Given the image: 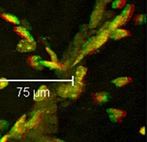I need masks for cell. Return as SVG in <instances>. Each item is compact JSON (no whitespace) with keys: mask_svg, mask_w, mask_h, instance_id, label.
I'll use <instances>...</instances> for the list:
<instances>
[{"mask_svg":"<svg viewBox=\"0 0 147 142\" xmlns=\"http://www.w3.org/2000/svg\"><path fill=\"white\" fill-rule=\"evenodd\" d=\"M110 35H111V32L109 30L108 28H103L95 37H94L90 42H88L84 52L87 54L93 53L94 51L100 48L108 41L109 39L110 38Z\"/></svg>","mask_w":147,"mask_h":142,"instance_id":"cell-1","label":"cell"},{"mask_svg":"<svg viewBox=\"0 0 147 142\" xmlns=\"http://www.w3.org/2000/svg\"><path fill=\"white\" fill-rule=\"evenodd\" d=\"M106 7V2L104 0H98L95 7L94 9L91 17H90V27L95 28L99 24L104 16Z\"/></svg>","mask_w":147,"mask_h":142,"instance_id":"cell-2","label":"cell"},{"mask_svg":"<svg viewBox=\"0 0 147 142\" xmlns=\"http://www.w3.org/2000/svg\"><path fill=\"white\" fill-rule=\"evenodd\" d=\"M26 120H27L26 115H23L21 117H20V118H18L14 126L10 130V132H9L10 136L15 137V138H20L26 129L25 128Z\"/></svg>","mask_w":147,"mask_h":142,"instance_id":"cell-3","label":"cell"},{"mask_svg":"<svg viewBox=\"0 0 147 142\" xmlns=\"http://www.w3.org/2000/svg\"><path fill=\"white\" fill-rule=\"evenodd\" d=\"M106 112L108 113L110 120L113 122H121L123 118L127 115V111L117 108H109L107 109Z\"/></svg>","mask_w":147,"mask_h":142,"instance_id":"cell-4","label":"cell"},{"mask_svg":"<svg viewBox=\"0 0 147 142\" xmlns=\"http://www.w3.org/2000/svg\"><path fill=\"white\" fill-rule=\"evenodd\" d=\"M36 48V42L34 40L32 42L28 41L26 39H21L17 45V51L21 53L31 52L35 51Z\"/></svg>","mask_w":147,"mask_h":142,"instance_id":"cell-5","label":"cell"},{"mask_svg":"<svg viewBox=\"0 0 147 142\" xmlns=\"http://www.w3.org/2000/svg\"><path fill=\"white\" fill-rule=\"evenodd\" d=\"M85 89V84L83 81H75L74 83H72V91L69 98L72 100H76L81 96V94Z\"/></svg>","mask_w":147,"mask_h":142,"instance_id":"cell-6","label":"cell"},{"mask_svg":"<svg viewBox=\"0 0 147 142\" xmlns=\"http://www.w3.org/2000/svg\"><path fill=\"white\" fill-rule=\"evenodd\" d=\"M27 64L30 67L36 70H43V65L42 64L41 58L38 55H30L27 58Z\"/></svg>","mask_w":147,"mask_h":142,"instance_id":"cell-7","label":"cell"},{"mask_svg":"<svg viewBox=\"0 0 147 142\" xmlns=\"http://www.w3.org/2000/svg\"><path fill=\"white\" fill-rule=\"evenodd\" d=\"M13 32H14L18 36H21L22 39H26V40L30 41V42L34 41V38L31 36V34L28 33V31L25 28L22 27V26H20V25H17V26H15V27L13 28Z\"/></svg>","mask_w":147,"mask_h":142,"instance_id":"cell-8","label":"cell"},{"mask_svg":"<svg viewBox=\"0 0 147 142\" xmlns=\"http://www.w3.org/2000/svg\"><path fill=\"white\" fill-rule=\"evenodd\" d=\"M135 6L134 4H128L127 5L125 9L122 13V19H123V25L125 24L131 20V18L133 16V14L135 12Z\"/></svg>","mask_w":147,"mask_h":142,"instance_id":"cell-9","label":"cell"},{"mask_svg":"<svg viewBox=\"0 0 147 142\" xmlns=\"http://www.w3.org/2000/svg\"><path fill=\"white\" fill-rule=\"evenodd\" d=\"M130 35H131V32L129 30L125 29H120V28H118L116 30L112 32L110 37H111L112 39L119 40V39L126 38L127 36H129Z\"/></svg>","mask_w":147,"mask_h":142,"instance_id":"cell-10","label":"cell"},{"mask_svg":"<svg viewBox=\"0 0 147 142\" xmlns=\"http://www.w3.org/2000/svg\"><path fill=\"white\" fill-rule=\"evenodd\" d=\"M72 91V83H67L59 86L57 89V93L62 98H69Z\"/></svg>","mask_w":147,"mask_h":142,"instance_id":"cell-11","label":"cell"},{"mask_svg":"<svg viewBox=\"0 0 147 142\" xmlns=\"http://www.w3.org/2000/svg\"><path fill=\"white\" fill-rule=\"evenodd\" d=\"M94 103L96 104H103L109 100V94L105 92H98L92 94Z\"/></svg>","mask_w":147,"mask_h":142,"instance_id":"cell-12","label":"cell"},{"mask_svg":"<svg viewBox=\"0 0 147 142\" xmlns=\"http://www.w3.org/2000/svg\"><path fill=\"white\" fill-rule=\"evenodd\" d=\"M132 82H133V80L130 77H117V78L113 80L111 82L117 87L122 88V87L129 85Z\"/></svg>","mask_w":147,"mask_h":142,"instance_id":"cell-13","label":"cell"},{"mask_svg":"<svg viewBox=\"0 0 147 142\" xmlns=\"http://www.w3.org/2000/svg\"><path fill=\"white\" fill-rule=\"evenodd\" d=\"M120 26H123V19H122V15H121V14L117 16V17L114 18V20L112 21L111 22L108 24V29L112 33V32H113L114 30H116L117 29L120 28Z\"/></svg>","mask_w":147,"mask_h":142,"instance_id":"cell-14","label":"cell"},{"mask_svg":"<svg viewBox=\"0 0 147 142\" xmlns=\"http://www.w3.org/2000/svg\"><path fill=\"white\" fill-rule=\"evenodd\" d=\"M0 17H1V18H3L4 21H7V22H9V23L15 24V25L20 24V20H19L16 16L12 15V14H10L1 13V14H0Z\"/></svg>","mask_w":147,"mask_h":142,"instance_id":"cell-15","label":"cell"},{"mask_svg":"<svg viewBox=\"0 0 147 142\" xmlns=\"http://www.w3.org/2000/svg\"><path fill=\"white\" fill-rule=\"evenodd\" d=\"M87 73V68L84 66H80L76 68L75 73L76 81H84Z\"/></svg>","mask_w":147,"mask_h":142,"instance_id":"cell-16","label":"cell"},{"mask_svg":"<svg viewBox=\"0 0 147 142\" xmlns=\"http://www.w3.org/2000/svg\"><path fill=\"white\" fill-rule=\"evenodd\" d=\"M42 64L43 65V67H48L51 70H63L65 69V67H64L63 65H61L59 63H57V62H54V61H42Z\"/></svg>","mask_w":147,"mask_h":142,"instance_id":"cell-17","label":"cell"},{"mask_svg":"<svg viewBox=\"0 0 147 142\" xmlns=\"http://www.w3.org/2000/svg\"><path fill=\"white\" fill-rule=\"evenodd\" d=\"M39 118H40V113L37 112L35 115H33V117L30 119V121L28 122L25 123V128L28 129H32L39 124Z\"/></svg>","mask_w":147,"mask_h":142,"instance_id":"cell-18","label":"cell"},{"mask_svg":"<svg viewBox=\"0 0 147 142\" xmlns=\"http://www.w3.org/2000/svg\"><path fill=\"white\" fill-rule=\"evenodd\" d=\"M47 90V87L46 85H42L40 88H39L38 91V95L35 96V100L36 101H40L45 99V92Z\"/></svg>","mask_w":147,"mask_h":142,"instance_id":"cell-19","label":"cell"},{"mask_svg":"<svg viewBox=\"0 0 147 142\" xmlns=\"http://www.w3.org/2000/svg\"><path fill=\"white\" fill-rule=\"evenodd\" d=\"M127 0H116L112 3V7L113 9H122L126 6Z\"/></svg>","mask_w":147,"mask_h":142,"instance_id":"cell-20","label":"cell"},{"mask_svg":"<svg viewBox=\"0 0 147 142\" xmlns=\"http://www.w3.org/2000/svg\"><path fill=\"white\" fill-rule=\"evenodd\" d=\"M134 21L136 24H142L146 22V16L145 14H137L134 18Z\"/></svg>","mask_w":147,"mask_h":142,"instance_id":"cell-21","label":"cell"},{"mask_svg":"<svg viewBox=\"0 0 147 142\" xmlns=\"http://www.w3.org/2000/svg\"><path fill=\"white\" fill-rule=\"evenodd\" d=\"M45 50L46 52L48 53V54L50 55V57H51V61H54V62H57V54H56V53L53 51V50H51L49 47H47V46H46L45 47Z\"/></svg>","mask_w":147,"mask_h":142,"instance_id":"cell-22","label":"cell"},{"mask_svg":"<svg viewBox=\"0 0 147 142\" xmlns=\"http://www.w3.org/2000/svg\"><path fill=\"white\" fill-rule=\"evenodd\" d=\"M9 84V81H7L6 78L0 79V90H2L4 88H6L7 85Z\"/></svg>","mask_w":147,"mask_h":142,"instance_id":"cell-23","label":"cell"},{"mask_svg":"<svg viewBox=\"0 0 147 142\" xmlns=\"http://www.w3.org/2000/svg\"><path fill=\"white\" fill-rule=\"evenodd\" d=\"M9 126L8 122L6 120H0V130H4Z\"/></svg>","mask_w":147,"mask_h":142,"instance_id":"cell-24","label":"cell"},{"mask_svg":"<svg viewBox=\"0 0 147 142\" xmlns=\"http://www.w3.org/2000/svg\"><path fill=\"white\" fill-rule=\"evenodd\" d=\"M10 134H6V135H5L4 137H3L1 139H0V142H5V141H7L9 139V137H10Z\"/></svg>","mask_w":147,"mask_h":142,"instance_id":"cell-25","label":"cell"},{"mask_svg":"<svg viewBox=\"0 0 147 142\" xmlns=\"http://www.w3.org/2000/svg\"><path fill=\"white\" fill-rule=\"evenodd\" d=\"M139 133L142 134V135H145L146 134V127L145 126H142L140 129H139Z\"/></svg>","mask_w":147,"mask_h":142,"instance_id":"cell-26","label":"cell"},{"mask_svg":"<svg viewBox=\"0 0 147 142\" xmlns=\"http://www.w3.org/2000/svg\"><path fill=\"white\" fill-rule=\"evenodd\" d=\"M104 1H107V0H104Z\"/></svg>","mask_w":147,"mask_h":142,"instance_id":"cell-27","label":"cell"}]
</instances>
